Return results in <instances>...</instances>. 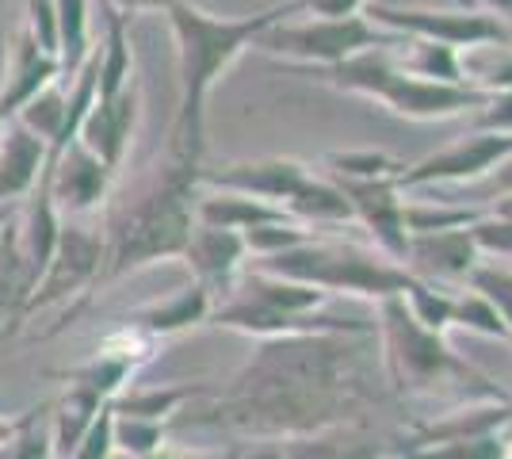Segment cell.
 Returning a JSON list of instances; mask_svg holds the SVG:
<instances>
[{
	"instance_id": "30bf717a",
	"label": "cell",
	"mask_w": 512,
	"mask_h": 459,
	"mask_svg": "<svg viewBox=\"0 0 512 459\" xmlns=\"http://www.w3.org/2000/svg\"><path fill=\"white\" fill-rule=\"evenodd\" d=\"M341 196L352 203V215L367 226V234L375 238L379 253L390 257L394 264H406L409 253V234L406 219H402V188L398 176H379V180H344V176H329Z\"/></svg>"
},
{
	"instance_id": "484cf974",
	"label": "cell",
	"mask_w": 512,
	"mask_h": 459,
	"mask_svg": "<svg viewBox=\"0 0 512 459\" xmlns=\"http://www.w3.org/2000/svg\"><path fill=\"white\" fill-rule=\"evenodd\" d=\"M195 394H207L203 383H184V387H153V391H127L119 394L115 402H107L111 406V414L119 417H138V421H161L165 425V417H172L184 402H192Z\"/></svg>"
},
{
	"instance_id": "d6986e66",
	"label": "cell",
	"mask_w": 512,
	"mask_h": 459,
	"mask_svg": "<svg viewBox=\"0 0 512 459\" xmlns=\"http://www.w3.org/2000/svg\"><path fill=\"white\" fill-rule=\"evenodd\" d=\"M283 459H383L390 456V444L379 433H371L363 421L333 425L310 437L279 440Z\"/></svg>"
},
{
	"instance_id": "ffe728a7",
	"label": "cell",
	"mask_w": 512,
	"mask_h": 459,
	"mask_svg": "<svg viewBox=\"0 0 512 459\" xmlns=\"http://www.w3.org/2000/svg\"><path fill=\"white\" fill-rule=\"evenodd\" d=\"M287 219L291 215L283 207H272V203L253 196H237V192H211V196H199V203H195V222L199 226H211V230L245 234L253 226H268V222H287Z\"/></svg>"
},
{
	"instance_id": "681fc988",
	"label": "cell",
	"mask_w": 512,
	"mask_h": 459,
	"mask_svg": "<svg viewBox=\"0 0 512 459\" xmlns=\"http://www.w3.org/2000/svg\"><path fill=\"white\" fill-rule=\"evenodd\" d=\"M146 459H218V456H192V452H157V456Z\"/></svg>"
},
{
	"instance_id": "f907efd6",
	"label": "cell",
	"mask_w": 512,
	"mask_h": 459,
	"mask_svg": "<svg viewBox=\"0 0 512 459\" xmlns=\"http://www.w3.org/2000/svg\"><path fill=\"white\" fill-rule=\"evenodd\" d=\"M8 222H12V207H4V203H0V230H4Z\"/></svg>"
},
{
	"instance_id": "7402d4cb",
	"label": "cell",
	"mask_w": 512,
	"mask_h": 459,
	"mask_svg": "<svg viewBox=\"0 0 512 459\" xmlns=\"http://www.w3.org/2000/svg\"><path fill=\"white\" fill-rule=\"evenodd\" d=\"M104 8H107V35H104V43L96 46V54H100L96 100H111V96H119V92L134 81V54H130V43H127L123 12H115L111 4H104Z\"/></svg>"
},
{
	"instance_id": "74e56055",
	"label": "cell",
	"mask_w": 512,
	"mask_h": 459,
	"mask_svg": "<svg viewBox=\"0 0 512 459\" xmlns=\"http://www.w3.org/2000/svg\"><path fill=\"white\" fill-rule=\"evenodd\" d=\"M12 459H54V440H50V425L39 421V414H27L20 433L12 440Z\"/></svg>"
},
{
	"instance_id": "d4e9b609",
	"label": "cell",
	"mask_w": 512,
	"mask_h": 459,
	"mask_svg": "<svg viewBox=\"0 0 512 459\" xmlns=\"http://www.w3.org/2000/svg\"><path fill=\"white\" fill-rule=\"evenodd\" d=\"M31 272H27V261H23L20 249V230L8 222L0 230V329L8 326V318L23 314V303L31 295Z\"/></svg>"
},
{
	"instance_id": "60d3db41",
	"label": "cell",
	"mask_w": 512,
	"mask_h": 459,
	"mask_svg": "<svg viewBox=\"0 0 512 459\" xmlns=\"http://www.w3.org/2000/svg\"><path fill=\"white\" fill-rule=\"evenodd\" d=\"M470 238L478 245V253H497V257H512V222L509 219H482L470 226Z\"/></svg>"
},
{
	"instance_id": "816d5d0a",
	"label": "cell",
	"mask_w": 512,
	"mask_h": 459,
	"mask_svg": "<svg viewBox=\"0 0 512 459\" xmlns=\"http://www.w3.org/2000/svg\"><path fill=\"white\" fill-rule=\"evenodd\" d=\"M383 459H394V456H383Z\"/></svg>"
},
{
	"instance_id": "ab89813d",
	"label": "cell",
	"mask_w": 512,
	"mask_h": 459,
	"mask_svg": "<svg viewBox=\"0 0 512 459\" xmlns=\"http://www.w3.org/2000/svg\"><path fill=\"white\" fill-rule=\"evenodd\" d=\"M31 39L43 46L46 54L58 58V20H54V0H27V23Z\"/></svg>"
},
{
	"instance_id": "f6af8a7d",
	"label": "cell",
	"mask_w": 512,
	"mask_h": 459,
	"mask_svg": "<svg viewBox=\"0 0 512 459\" xmlns=\"http://www.w3.org/2000/svg\"><path fill=\"white\" fill-rule=\"evenodd\" d=\"M237 459H283V448H279V440H260V444H253L249 452H241Z\"/></svg>"
},
{
	"instance_id": "4316f807",
	"label": "cell",
	"mask_w": 512,
	"mask_h": 459,
	"mask_svg": "<svg viewBox=\"0 0 512 459\" xmlns=\"http://www.w3.org/2000/svg\"><path fill=\"white\" fill-rule=\"evenodd\" d=\"M283 211L295 222H348L352 215V203L341 196V188L333 180H306L295 196L283 203Z\"/></svg>"
},
{
	"instance_id": "e575fe53",
	"label": "cell",
	"mask_w": 512,
	"mask_h": 459,
	"mask_svg": "<svg viewBox=\"0 0 512 459\" xmlns=\"http://www.w3.org/2000/svg\"><path fill=\"white\" fill-rule=\"evenodd\" d=\"M245 238V249L256 253V257H276L283 249H295L302 241H310L314 234L302 226V222L287 219V222H268V226H253L241 234Z\"/></svg>"
},
{
	"instance_id": "c3c4849f",
	"label": "cell",
	"mask_w": 512,
	"mask_h": 459,
	"mask_svg": "<svg viewBox=\"0 0 512 459\" xmlns=\"http://www.w3.org/2000/svg\"><path fill=\"white\" fill-rule=\"evenodd\" d=\"M474 4H486L490 12H501V20H512V0H474Z\"/></svg>"
},
{
	"instance_id": "7c38bea8",
	"label": "cell",
	"mask_w": 512,
	"mask_h": 459,
	"mask_svg": "<svg viewBox=\"0 0 512 459\" xmlns=\"http://www.w3.org/2000/svg\"><path fill=\"white\" fill-rule=\"evenodd\" d=\"M306 180H310L306 165L291 161V157H260V161H234L222 169H199V184H211L218 192L264 199L272 207H283Z\"/></svg>"
},
{
	"instance_id": "277c9868",
	"label": "cell",
	"mask_w": 512,
	"mask_h": 459,
	"mask_svg": "<svg viewBox=\"0 0 512 459\" xmlns=\"http://www.w3.org/2000/svg\"><path fill=\"white\" fill-rule=\"evenodd\" d=\"M256 272H268L279 280L318 287L325 295H363V299H394L421 284L402 264L383 253H371L352 241H302L295 249H283L276 257H260Z\"/></svg>"
},
{
	"instance_id": "f1b7e54d",
	"label": "cell",
	"mask_w": 512,
	"mask_h": 459,
	"mask_svg": "<svg viewBox=\"0 0 512 459\" xmlns=\"http://www.w3.org/2000/svg\"><path fill=\"white\" fill-rule=\"evenodd\" d=\"M406 62L402 69L421 77V81H440V85H467L463 81V54L455 46L428 43V39H406Z\"/></svg>"
},
{
	"instance_id": "52a82bcc",
	"label": "cell",
	"mask_w": 512,
	"mask_h": 459,
	"mask_svg": "<svg viewBox=\"0 0 512 459\" xmlns=\"http://www.w3.org/2000/svg\"><path fill=\"white\" fill-rule=\"evenodd\" d=\"M406 35H394L383 31L363 16H348V20H310V23H272L256 46L279 54V58H291V62H318V66H341L356 54L367 50H386V46H402Z\"/></svg>"
},
{
	"instance_id": "4fadbf2b",
	"label": "cell",
	"mask_w": 512,
	"mask_h": 459,
	"mask_svg": "<svg viewBox=\"0 0 512 459\" xmlns=\"http://www.w3.org/2000/svg\"><path fill=\"white\" fill-rule=\"evenodd\" d=\"M46 184H50V199L58 207V215H88L92 207H100L111 184V169L85 142H73L54 161H46Z\"/></svg>"
},
{
	"instance_id": "603a6c76",
	"label": "cell",
	"mask_w": 512,
	"mask_h": 459,
	"mask_svg": "<svg viewBox=\"0 0 512 459\" xmlns=\"http://www.w3.org/2000/svg\"><path fill=\"white\" fill-rule=\"evenodd\" d=\"M241 295H249L256 303L272 306L279 314H291V318H306V314H318V306H325V291L318 287L295 284V280H279V276H268V272H249L241 280Z\"/></svg>"
},
{
	"instance_id": "f546056e",
	"label": "cell",
	"mask_w": 512,
	"mask_h": 459,
	"mask_svg": "<svg viewBox=\"0 0 512 459\" xmlns=\"http://www.w3.org/2000/svg\"><path fill=\"white\" fill-rule=\"evenodd\" d=\"M486 211L467 207V203H406L402 219H406V234H444V230H463L474 226Z\"/></svg>"
},
{
	"instance_id": "f35d334b",
	"label": "cell",
	"mask_w": 512,
	"mask_h": 459,
	"mask_svg": "<svg viewBox=\"0 0 512 459\" xmlns=\"http://www.w3.org/2000/svg\"><path fill=\"white\" fill-rule=\"evenodd\" d=\"M111 429H115V414H111V406H104L69 459H111V452H115V433Z\"/></svg>"
},
{
	"instance_id": "7bdbcfd3",
	"label": "cell",
	"mask_w": 512,
	"mask_h": 459,
	"mask_svg": "<svg viewBox=\"0 0 512 459\" xmlns=\"http://www.w3.org/2000/svg\"><path fill=\"white\" fill-rule=\"evenodd\" d=\"M367 0H306V8L302 12H314L318 20H348V16H356Z\"/></svg>"
},
{
	"instance_id": "9a60e30c",
	"label": "cell",
	"mask_w": 512,
	"mask_h": 459,
	"mask_svg": "<svg viewBox=\"0 0 512 459\" xmlns=\"http://www.w3.org/2000/svg\"><path fill=\"white\" fill-rule=\"evenodd\" d=\"M188 268L195 272V284H203L214 295H234L237 291V272L241 261L249 257L245 238L234 230H211V226H199L195 222L192 238L180 253Z\"/></svg>"
},
{
	"instance_id": "5b68a950",
	"label": "cell",
	"mask_w": 512,
	"mask_h": 459,
	"mask_svg": "<svg viewBox=\"0 0 512 459\" xmlns=\"http://www.w3.org/2000/svg\"><path fill=\"white\" fill-rule=\"evenodd\" d=\"M375 333L383 341V364L386 375L394 383V391L402 394H432L444 383H474L478 391L505 398V391H497L482 372H474L467 360H459L448 349L444 333L425 329L413 314L402 295L383 299L379 303V322Z\"/></svg>"
},
{
	"instance_id": "7a4b0ae2",
	"label": "cell",
	"mask_w": 512,
	"mask_h": 459,
	"mask_svg": "<svg viewBox=\"0 0 512 459\" xmlns=\"http://www.w3.org/2000/svg\"><path fill=\"white\" fill-rule=\"evenodd\" d=\"M306 0H287L276 8H264L256 16L222 20L188 0H169L165 16L176 35V58H180V111L172 127V157L199 165L203 157V115L214 81L237 62L245 46H253L272 23H283L287 16H299Z\"/></svg>"
},
{
	"instance_id": "44dd1931",
	"label": "cell",
	"mask_w": 512,
	"mask_h": 459,
	"mask_svg": "<svg viewBox=\"0 0 512 459\" xmlns=\"http://www.w3.org/2000/svg\"><path fill=\"white\" fill-rule=\"evenodd\" d=\"M214 310V299L211 291L203 284H188L180 287L172 299L165 303H150L142 306V310H134V326L153 333V337H172V333H180V329L188 326H199V322H207Z\"/></svg>"
},
{
	"instance_id": "3957f363",
	"label": "cell",
	"mask_w": 512,
	"mask_h": 459,
	"mask_svg": "<svg viewBox=\"0 0 512 459\" xmlns=\"http://www.w3.org/2000/svg\"><path fill=\"white\" fill-rule=\"evenodd\" d=\"M195 203H199V165L172 157L157 165L130 192L107 222V280H119L134 268H146L165 257H180L195 230Z\"/></svg>"
},
{
	"instance_id": "ac0fdd59",
	"label": "cell",
	"mask_w": 512,
	"mask_h": 459,
	"mask_svg": "<svg viewBox=\"0 0 512 459\" xmlns=\"http://www.w3.org/2000/svg\"><path fill=\"white\" fill-rule=\"evenodd\" d=\"M46 169V142L12 123H0V203L12 207L20 196H31Z\"/></svg>"
},
{
	"instance_id": "1f68e13d",
	"label": "cell",
	"mask_w": 512,
	"mask_h": 459,
	"mask_svg": "<svg viewBox=\"0 0 512 459\" xmlns=\"http://www.w3.org/2000/svg\"><path fill=\"white\" fill-rule=\"evenodd\" d=\"M402 161L379 150H356V153H329V176L344 180H379V176H402Z\"/></svg>"
},
{
	"instance_id": "4dcf8cb0",
	"label": "cell",
	"mask_w": 512,
	"mask_h": 459,
	"mask_svg": "<svg viewBox=\"0 0 512 459\" xmlns=\"http://www.w3.org/2000/svg\"><path fill=\"white\" fill-rule=\"evenodd\" d=\"M62 119H65V92L58 85H46L43 92L31 96L20 108V115H16L20 127H27L35 138H43L46 150L54 146V138L62 131Z\"/></svg>"
},
{
	"instance_id": "e0dca14e",
	"label": "cell",
	"mask_w": 512,
	"mask_h": 459,
	"mask_svg": "<svg viewBox=\"0 0 512 459\" xmlns=\"http://www.w3.org/2000/svg\"><path fill=\"white\" fill-rule=\"evenodd\" d=\"M409 276H417L421 284L432 280H467L478 268V245L470 238V226L463 230H444V234H413L406 253Z\"/></svg>"
},
{
	"instance_id": "6da1fadb",
	"label": "cell",
	"mask_w": 512,
	"mask_h": 459,
	"mask_svg": "<svg viewBox=\"0 0 512 459\" xmlns=\"http://www.w3.org/2000/svg\"><path fill=\"white\" fill-rule=\"evenodd\" d=\"M375 329L371 333H291L260 341L249 364L218 394L207 425L256 440H295L363 421L379 406Z\"/></svg>"
},
{
	"instance_id": "8992f818",
	"label": "cell",
	"mask_w": 512,
	"mask_h": 459,
	"mask_svg": "<svg viewBox=\"0 0 512 459\" xmlns=\"http://www.w3.org/2000/svg\"><path fill=\"white\" fill-rule=\"evenodd\" d=\"M329 85L341 92H360L371 100H383L386 108L402 119H451L470 108H486L493 92H482L474 85H440V81H421L394 66L383 50L356 54L341 66L325 69Z\"/></svg>"
},
{
	"instance_id": "ee69618b",
	"label": "cell",
	"mask_w": 512,
	"mask_h": 459,
	"mask_svg": "<svg viewBox=\"0 0 512 459\" xmlns=\"http://www.w3.org/2000/svg\"><path fill=\"white\" fill-rule=\"evenodd\" d=\"M478 184L490 192V199L512 196V157H505V161H501V165H497L490 176H482Z\"/></svg>"
},
{
	"instance_id": "836d02e7",
	"label": "cell",
	"mask_w": 512,
	"mask_h": 459,
	"mask_svg": "<svg viewBox=\"0 0 512 459\" xmlns=\"http://www.w3.org/2000/svg\"><path fill=\"white\" fill-rule=\"evenodd\" d=\"M409 306V314L421 322L432 333H444L451 326V310H455V295L444 291V287H432V284H417L413 291L402 295Z\"/></svg>"
},
{
	"instance_id": "5bb4252c",
	"label": "cell",
	"mask_w": 512,
	"mask_h": 459,
	"mask_svg": "<svg viewBox=\"0 0 512 459\" xmlns=\"http://www.w3.org/2000/svg\"><path fill=\"white\" fill-rule=\"evenodd\" d=\"M138 115H142V88H138V81H130L119 96L92 104V111H88L85 123H81L77 142H85L88 150L96 153L107 169L115 173L119 161H123V153H127L130 138H134Z\"/></svg>"
},
{
	"instance_id": "8d00e7d4",
	"label": "cell",
	"mask_w": 512,
	"mask_h": 459,
	"mask_svg": "<svg viewBox=\"0 0 512 459\" xmlns=\"http://www.w3.org/2000/svg\"><path fill=\"white\" fill-rule=\"evenodd\" d=\"M451 326L474 329V333H482V337H509V329H505V322H501V314H497V310H493L478 291H463V295H455Z\"/></svg>"
},
{
	"instance_id": "8fae6325",
	"label": "cell",
	"mask_w": 512,
	"mask_h": 459,
	"mask_svg": "<svg viewBox=\"0 0 512 459\" xmlns=\"http://www.w3.org/2000/svg\"><path fill=\"white\" fill-rule=\"evenodd\" d=\"M505 157H512V134H470L448 150L432 153L417 165H406L398 176V188H425V184H444V180H482L490 176Z\"/></svg>"
},
{
	"instance_id": "bcb514c9",
	"label": "cell",
	"mask_w": 512,
	"mask_h": 459,
	"mask_svg": "<svg viewBox=\"0 0 512 459\" xmlns=\"http://www.w3.org/2000/svg\"><path fill=\"white\" fill-rule=\"evenodd\" d=\"M104 4H111L115 12H142V8H169V0H104Z\"/></svg>"
},
{
	"instance_id": "83f0119b",
	"label": "cell",
	"mask_w": 512,
	"mask_h": 459,
	"mask_svg": "<svg viewBox=\"0 0 512 459\" xmlns=\"http://www.w3.org/2000/svg\"><path fill=\"white\" fill-rule=\"evenodd\" d=\"M54 20H58V62L65 77H77V69L88 62V0H54Z\"/></svg>"
},
{
	"instance_id": "d590c367",
	"label": "cell",
	"mask_w": 512,
	"mask_h": 459,
	"mask_svg": "<svg viewBox=\"0 0 512 459\" xmlns=\"http://www.w3.org/2000/svg\"><path fill=\"white\" fill-rule=\"evenodd\" d=\"M467 280H470V291H478L501 314V322H505L512 341V272L509 268H497V264H478Z\"/></svg>"
},
{
	"instance_id": "d6a6232c",
	"label": "cell",
	"mask_w": 512,
	"mask_h": 459,
	"mask_svg": "<svg viewBox=\"0 0 512 459\" xmlns=\"http://www.w3.org/2000/svg\"><path fill=\"white\" fill-rule=\"evenodd\" d=\"M115 452L127 459H146L157 456L165 444V425L161 421H138V417H119L115 414Z\"/></svg>"
},
{
	"instance_id": "7dc6e473",
	"label": "cell",
	"mask_w": 512,
	"mask_h": 459,
	"mask_svg": "<svg viewBox=\"0 0 512 459\" xmlns=\"http://www.w3.org/2000/svg\"><path fill=\"white\" fill-rule=\"evenodd\" d=\"M490 219H509L512 222V196H501L490 203V211H486Z\"/></svg>"
},
{
	"instance_id": "cb8c5ba5",
	"label": "cell",
	"mask_w": 512,
	"mask_h": 459,
	"mask_svg": "<svg viewBox=\"0 0 512 459\" xmlns=\"http://www.w3.org/2000/svg\"><path fill=\"white\" fill-rule=\"evenodd\" d=\"M107 402H100L92 391L85 387H69L62 402L54 406L58 414H54V425H50V440H54V459H69L73 456V448L81 444V437L88 433V425L96 421V414L104 410Z\"/></svg>"
},
{
	"instance_id": "ba28073f",
	"label": "cell",
	"mask_w": 512,
	"mask_h": 459,
	"mask_svg": "<svg viewBox=\"0 0 512 459\" xmlns=\"http://www.w3.org/2000/svg\"><path fill=\"white\" fill-rule=\"evenodd\" d=\"M375 23H383L386 31L406 35V39H428V43H444L455 50H474V46L490 43H512L509 23L501 16H490L482 8H463V12H428V8H386L371 4L367 8Z\"/></svg>"
},
{
	"instance_id": "b9f144b4",
	"label": "cell",
	"mask_w": 512,
	"mask_h": 459,
	"mask_svg": "<svg viewBox=\"0 0 512 459\" xmlns=\"http://www.w3.org/2000/svg\"><path fill=\"white\" fill-rule=\"evenodd\" d=\"M478 127L482 134H512V88L493 92L490 104L478 115Z\"/></svg>"
},
{
	"instance_id": "2e32d148",
	"label": "cell",
	"mask_w": 512,
	"mask_h": 459,
	"mask_svg": "<svg viewBox=\"0 0 512 459\" xmlns=\"http://www.w3.org/2000/svg\"><path fill=\"white\" fill-rule=\"evenodd\" d=\"M58 73H62V62L54 54H46L43 46L31 39L27 27H20L8 46V77L0 88V123H12L31 96H39L46 85L58 81Z\"/></svg>"
},
{
	"instance_id": "9c48e42d",
	"label": "cell",
	"mask_w": 512,
	"mask_h": 459,
	"mask_svg": "<svg viewBox=\"0 0 512 459\" xmlns=\"http://www.w3.org/2000/svg\"><path fill=\"white\" fill-rule=\"evenodd\" d=\"M107 261V249H104V234H92L85 226H73V222H62V234H58V245H54V257L46 264V272L39 276L35 291L27 295L23 303V314H35L43 306H54L85 291L96 276H100V264Z\"/></svg>"
}]
</instances>
